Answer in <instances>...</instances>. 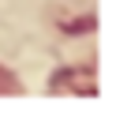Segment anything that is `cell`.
Returning a JSON list of instances; mask_svg holds the SVG:
<instances>
[{"instance_id":"obj_1","label":"cell","mask_w":131,"mask_h":124,"mask_svg":"<svg viewBox=\"0 0 131 124\" xmlns=\"http://www.w3.org/2000/svg\"><path fill=\"white\" fill-rule=\"evenodd\" d=\"M15 90H19V83L11 79L8 68H0V94H15Z\"/></svg>"}]
</instances>
